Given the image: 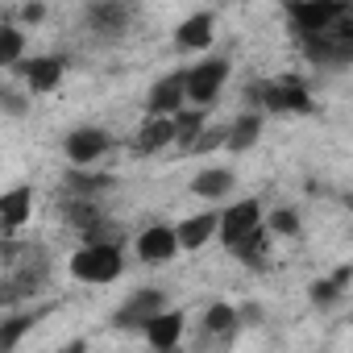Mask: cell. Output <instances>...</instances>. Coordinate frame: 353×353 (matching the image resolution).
Listing matches in <instances>:
<instances>
[{"label":"cell","mask_w":353,"mask_h":353,"mask_svg":"<svg viewBox=\"0 0 353 353\" xmlns=\"http://www.w3.org/2000/svg\"><path fill=\"white\" fill-rule=\"evenodd\" d=\"M233 188H237V174H233L229 166H208V170H200L196 179H192V192H196L200 200H208V204L229 200Z\"/></svg>","instance_id":"obj_14"},{"label":"cell","mask_w":353,"mask_h":353,"mask_svg":"<svg viewBox=\"0 0 353 353\" xmlns=\"http://www.w3.org/2000/svg\"><path fill=\"white\" fill-rule=\"evenodd\" d=\"M170 137H174V121L170 117H145L141 121V129H137V137H133V150L141 154V158H150V154H158V150H166L170 145Z\"/></svg>","instance_id":"obj_17"},{"label":"cell","mask_w":353,"mask_h":353,"mask_svg":"<svg viewBox=\"0 0 353 353\" xmlns=\"http://www.w3.org/2000/svg\"><path fill=\"white\" fill-rule=\"evenodd\" d=\"M83 17H88V30L96 38H121L133 21V5L129 0H92Z\"/></svg>","instance_id":"obj_8"},{"label":"cell","mask_w":353,"mask_h":353,"mask_svg":"<svg viewBox=\"0 0 353 353\" xmlns=\"http://www.w3.org/2000/svg\"><path fill=\"white\" fill-rule=\"evenodd\" d=\"M108 145H112V137H108L100 125H79V129L67 133L63 154H67L71 166H92V162H100V158L108 154Z\"/></svg>","instance_id":"obj_7"},{"label":"cell","mask_w":353,"mask_h":353,"mask_svg":"<svg viewBox=\"0 0 353 353\" xmlns=\"http://www.w3.org/2000/svg\"><path fill=\"white\" fill-rule=\"evenodd\" d=\"M183 104H188V92H183V71H174V75L158 79V83L150 88V96H145V112H154V117H170V112H179Z\"/></svg>","instance_id":"obj_12"},{"label":"cell","mask_w":353,"mask_h":353,"mask_svg":"<svg viewBox=\"0 0 353 353\" xmlns=\"http://www.w3.org/2000/svg\"><path fill=\"white\" fill-rule=\"evenodd\" d=\"M225 133H229V125H212V121H208V125L200 129V137L192 141L188 154H212V150H221V145H225Z\"/></svg>","instance_id":"obj_26"},{"label":"cell","mask_w":353,"mask_h":353,"mask_svg":"<svg viewBox=\"0 0 353 353\" xmlns=\"http://www.w3.org/2000/svg\"><path fill=\"white\" fill-rule=\"evenodd\" d=\"M158 307H166L162 291H154V287H145V291H133V295L125 299V307L117 312V324H141V320H145V316H154Z\"/></svg>","instance_id":"obj_19"},{"label":"cell","mask_w":353,"mask_h":353,"mask_svg":"<svg viewBox=\"0 0 353 353\" xmlns=\"http://www.w3.org/2000/svg\"><path fill=\"white\" fill-rule=\"evenodd\" d=\"M141 336L154 345V349H174L183 336V312H170V307H158L154 316H145L141 324Z\"/></svg>","instance_id":"obj_10"},{"label":"cell","mask_w":353,"mask_h":353,"mask_svg":"<svg viewBox=\"0 0 353 353\" xmlns=\"http://www.w3.org/2000/svg\"><path fill=\"white\" fill-rule=\"evenodd\" d=\"M241 328V316H237V307L233 303H212L208 312H204V332L208 336H221V341H233V332Z\"/></svg>","instance_id":"obj_20"},{"label":"cell","mask_w":353,"mask_h":353,"mask_svg":"<svg viewBox=\"0 0 353 353\" xmlns=\"http://www.w3.org/2000/svg\"><path fill=\"white\" fill-rule=\"evenodd\" d=\"M283 9L291 17L295 38H312V34H324L328 26H336L341 17H349L353 0H283Z\"/></svg>","instance_id":"obj_3"},{"label":"cell","mask_w":353,"mask_h":353,"mask_svg":"<svg viewBox=\"0 0 353 353\" xmlns=\"http://www.w3.org/2000/svg\"><path fill=\"white\" fill-rule=\"evenodd\" d=\"M170 121H174V137H170V145H179L183 154L192 150V141L200 137V129L208 125V112L196 104V108H179V112H170Z\"/></svg>","instance_id":"obj_18"},{"label":"cell","mask_w":353,"mask_h":353,"mask_svg":"<svg viewBox=\"0 0 353 353\" xmlns=\"http://www.w3.org/2000/svg\"><path fill=\"white\" fill-rule=\"evenodd\" d=\"M0 112L26 117V112H30V96H26L21 88H0Z\"/></svg>","instance_id":"obj_28"},{"label":"cell","mask_w":353,"mask_h":353,"mask_svg":"<svg viewBox=\"0 0 353 353\" xmlns=\"http://www.w3.org/2000/svg\"><path fill=\"white\" fill-rule=\"evenodd\" d=\"M133 250H137V258L145 266H166L170 258L183 254L179 237H174V225H150V229H141L137 241H133Z\"/></svg>","instance_id":"obj_9"},{"label":"cell","mask_w":353,"mask_h":353,"mask_svg":"<svg viewBox=\"0 0 353 353\" xmlns=\"http://www.w3.org/2000/svg\"><path fill=\"white\" fill-rule=\"evenodd\" d=\"M262 204L258 200H237V204H229V208H221L216 212V237L225 241V245H237L241 237H250L254 229H262Z\"/></svg>","instance_id":"obj_5"},{"label":"cell","mask_w":353,"mask_h":353,"mask_svg":"<svg viewBox=\"0 0 353 353\" xmlns=\"http://www.w3.org/2000/svg\"><path fill=\"white\" fill-rule=\"evenodd\" d=\"M250 100L258 104V112H316L312 88L299 75H279L266 79L258 88H250Z\"/></svg>","instance_id":"obj_2"},{"label":"cell","mask_w":353,"mask_h":353,"mask_svg":"<svg viewBox=\"0 0 353 353\" xmlns=\"http://www.w3.org/2000/svg\"><path fill=\"white\" fill-rule=\"evenodd\" d=\"M262 229L274 233V237H299V212L295 208H274L270 216H262Z\"/></svg>","instance_id":"obj_24"},{"label":"cell","mask_w":353,"mask_h":353,"mask_svg":"<svg viewBox=\"0 0 353 353\" xmlns=\"http://www.w3.org/2000/svg\"><path fill=\"white\" fill-rule=\"evenodd\" d=\"M112 179L108 174H92L88 166H71V174H67V188H71V196H96V192H104Z\"/></svg>","instance_id":"obj_22"},{"label":"cell","mask_w":353,"mask_h":353,"mask_svg":"<svg viewBox=\"0 0 353 353\" xmlns=\"http://www.w3.org/2000/svg\"><path fill=\"white\" fill-rule=\"evenodd\" d=\"M42 17H46V5H42V0H30V5L21 9V21H26V26H38Z\"/></svg>","instance_id":"obj_29"},{"label":"cell","mask_w":353,"mask_h":353,"mask_svg":"<svg viewBox=\"0 0 353 353\" xmlns=\"http://www.w3.org/2000/svg\"><path fill=\"white\" fill-rule=\"evenodd\" d=\"M21 54H26V30L13 21H0V71L13 67Z\"/></svg>","instance_id":"obj_21"},{"label":"cell","mask_w":353,"mask_h":353,"mask_svg":"<svg viewBox=\"0 0 353 353\" xmlns=\"http://www.w3.org/2000/svg\"><path fill=\"white\" fill-rule=\"evenodd\" d=\"M216 38V17L212 13H192L179 30H174V46L179 50H208Z\"/></svg>","instance_id":"obj_15"},{"label":"cell","mask_w":353,"mask_h":353,"mask_svg":"<svg viewBox=\"0 0 353 353\" xmlns=\"http://www.w3.org/2000/svg\"><path fill=\"white\" fill-rule=\"evenodd\" d=\"M341 291H345V287H336L332 279H316V283L307 287V299H312L316 307H332V303L341 299Z\"/></svg>","instance_id":"obj_27"},{"label":"cell","mask_w":353,"mask_h":353,"mask_svg":"<svg viewBox=\"0 0 353 353\" xmlns=\"http://www.w3.org/2000/svg\"><path fill=\"white\" fill-rule=\"evenodd\" d=\"M30 328H34V316H30V312H17V316H9V320H0V353H9Z\"/></svg>","instance_id":"obj_25"},{"label":"cell","mask_w":353,"mask_h":353,"mask_svg":"<svg viewBox=\"0 0 353 353\" xmlns=\"http://www.w3.org/2000/svg\"><path fill=\"white\" fill-rule=\"evenodd\" d=\"M30 216H34V188L30 183L0 192V233H17Z\"/></svg>","instance_id":"obj_11"},{"label":"cell","mask_w":353,"mask_h":353,"mask_svg":"<svg viewBox=\"0 0 353 353\" xmlns=\"http://www.w3.org/2000/svg\"><path fill=\"white\" fill-rule=\"evenodd\" d=\"M174 237H179V250H188V254L204 250L216 237V212H196V216L179 221L174 225Z\"/></svg>","instance_id":"obj_16"},{"label":"cell","mask_w":353,"mask_h":353,"mask_svg":"<svg viewBox=\"0 0 353 353\" xmlns=\"http://www.w3.org/2000/svg\"><path fill=\"white\" fill-rule=\"evenodd\" d=\"M233 254H237V262H245V266H262L266 262V229H254L250 237H241L237 245H229Z\"/></svg>","instance_id":"obj_23"},{"label":"cell","mask_w":353,"mask_h":353,"mask_svg":"<svg viewBox=\"0 0 353 353\" xmlns=\"http://www.w3.org/2000/svg\"><path fill=\"white\" fill-rule=\"evenodd\" d=\"M225 83H229V59H204V63H196V67L183 71V92L200 108H208L221 96Z\"/></svg>","instance_id":"obj_4"},{"label":"cell","mask_w":353,"mask_h":353,"mask_svg":"<svg viewBox=\"0 0 353 353\" xmlns=\"http://www.w3.org/2000/svg\"><path fill=\"white\" fill-rule=\"evenodd\" d=\"M262 129H266V117H262L258 108H254V112L233 117V121H229V133H225V150H233V154L254 150V145L262 141Z\"/></svg>","instance_id":"obj_13"},{"label":"cell","mask_w":353,"mask_h":353,"mask_svg":"<svg viewBox=\"0 0 353 353\" xmlns=\"http://www.w3.org/2000/svg\"><path fill=\"white\" fill-rule=\"evenodd\" d=\"M71 279L75 283H92V287H104V283H117L121 270H125V254L117 241H100V237H88V245H79L67 262Z\"/></svg>","instance_id":"obj_1"},{"label":"cell","mask_w":353,"mask_h":353,"mask_svg":"<svg viewBox=\"0 0 353 353\" xmlns=\"http://www.w3.org/2000/svg\"><path fill=\"white\" fill-rule=\"evenodd\" d=\"M13 67H17V75L26 79V88L34 96H50L63 83V71H67V63L59 54H30V59H17Z\"/></svg>","instance_id":"obj_6"}]
</instances>
